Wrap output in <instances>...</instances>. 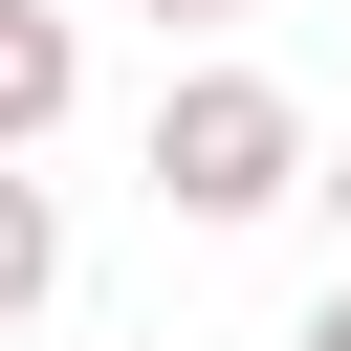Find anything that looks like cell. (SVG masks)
I'll use <instances>...</instances> for the list:
<instances>
[{
  "instance_id": "cell-1",
  "label": "cell",
  "mask_w": 351,
  "mask_h": 351,
  "mask_svg": "<svg viewBox=\"0 0 351 351\" xmlns=\"http://www.w3.org/2000/svg\"><path fill=\"white\" fill-rule=\"evenodd\" d=\"M285 197H329L307 110H285L263 66H176V88H154V219H285Z\"/></svg>"
},
{
  "instance_id": "cell-2",
  "label": "cell",
  "mask_w": 351,
  "mask_h": 351,
  "mask_svg": "<svg viewBox=\"0 0 351 351\" xmlns=\"http://www.w3.org/2000/svg\"><path fill=\"white\" fill-rule=\"evenodd\" d=\"M66 110H88V22L66 0H0V154H44Z\"/></svg>"
},
{
  "instance_id": "cell-3",
  "label": "cell",
  "mask_w": 351,
  "mask_h": 351,
  "mask_svg": "<svg viewBox=\"0 0 351 351\" xmlns=\"http://www.w3.org/2000/svg\"><path fill=\"white\" fill-rule=\"evenodd\" d=\"M44 307H66V197L0 154V329H44Z\"/></svg>"
},
{
  "instance_id": "cell-4",
  "label": "cell",
  "mask_w": 351,
  "mask_h": 351,
  "mask_svg": "<svg viewBox=\"0 0 351 351\" xmlns=\"http://www.w3.org/2000/svg\"><path fill=\"white\" fill-rule=\"evenodd\" d=\"M132 22H154V44H176V22H263V0H132Z\"/></svg>"
},
{
  "instance_id": "cell-5",
  "label": "cell",
  "mask_w": 351,
  "mask_h": 351,
  "mask_svg": "<svg viewBox=\"0 0 351 351\" xmlns=\"http://www.w3.org/2000/svg\"><path fill=\"white\" fill-rule=\"evenodd\" d=\"M307 351H351V263H329V307H307Z\"/></svg>"
},
{
  "instance_id": "cell-6",
  "label": "cell",
  "mask_w": 351,
  "mask_h": 351,
  "mask_svg": "<svg viewBox=\"0 0 351 351\" xmlns=\"http://www.w3.org/2000/svg\"><path fill=\"white\" fill-rule=\"evenodd\" d=\"M329 219H351V154H329Z\"/></svg>"
}]
</instances>
